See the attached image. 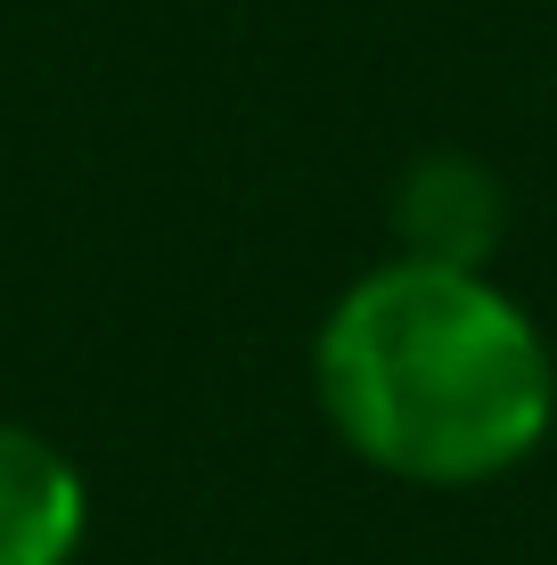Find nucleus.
<instances>
[{"instance_id":"nucleus-1","label":"nucleus","mask_w":557,"mask_h":565,"mask_svg":"<svg viewBox=\"0 0 557 565\" xmlns=\"http://www.w3.org/2000/svg\"><path fill=\"white\" fill-rule=\"evenodd\" d=\"M312 394L361 467L427 492H468L549 443L557 353L492 270L394 255L329 303Z\"/></svg>"},{"instance_id":"nucleus-2","label":"nucleus","mask_w":557,"mask_h":565,"mask_svg":"<svg viewBox=\"0 0 557 565\" xmlns=\"http://www.w3.org/2000/svg\"><path fill=\"white\" fill-rule=\"evenodd\" d=\"M508 238V189L484 156L468 148H427L394 189V246L401 263L435 270H492Z\"/></svg>"},{"instance_id":"nucleus-3","label":"nucleus","mask_w":557,"mask_h":565,"mask_svg":"<svg viewBox=\"0 0 557 565\" xmlns=\"http://www.w3.org/2000/svg\"><path fill=\"white\" fill-rule=\"evenodd\" d=\"M90 533V483L50 435L0 418V565H74Z\"/></svg>"}]
</instances>
